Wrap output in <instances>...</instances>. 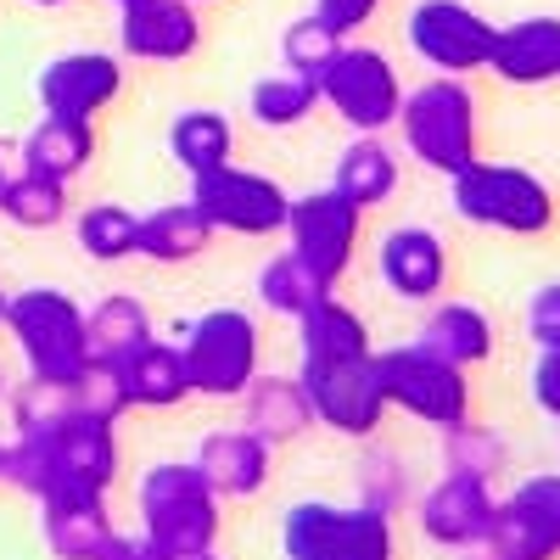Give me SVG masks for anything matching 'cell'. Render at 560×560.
Returning <instances> with one entry per match:
<instances>
[{
    "mask_svg": "<svg viewBox=\"0 0 560 560\" xmlns=\"http://www.w3.org/2000/svg\"><path fill=\"white\" fill-rule=\"evenodd\" d=\"M0 482L51 504V499H107L118 482V432L113 420L68 415L45 432H18L0 443Z\"/></svg>",
    "mask_w": 560,
    "mask_h": 560,
    "instance_id": "1",
    "label": "cell"
},
{
    "mask_svg": "<svg viewBox=\"0 0 560 560\" xmlns=\"http://www.w3.org/2000/svg\"><path fill=\"white\" fill-rule=\"evenodd\" d=\"M398 135L420 168H432L443 179H454L459 168H471L482 158V129H477V96L465 79H427L404 90L398 107Z\"/></svg>",
    "mask_w": 560,
    "mask_h": 560,
    "instance_id": "2",
    "label": "cell"
},
{
    "mask_svg": "<svg viewBox=\"0 0 560 560\" xmlns=\"http://www.w3.org/2000/svg\"><path fill=\"white\" fill-rule=\"evenodd\" d=\"M219 510H224V499L208 488L197 459H163L140 477V538H152L158 549H168L179 560L213 555Z\"/></svg>",
    "mask_w": 560,
    "mask_h": 560,
    "instance_id": "3",
    "label": "cell"
},
{
    "mask_svg": "<svg viewBox=\"0 0 560 560\" xmlns=\"http://www.w3.org/2000/svg\"><path fill=\"white\" fill-rule=\"evenodd\" d=\"M7 331L18 337V353H23L34 382L73 387L90 370V325L68 292L28 287V292L7 298Z\"/></svg>",
    "mask_w": 560,
    "mask_h": 560,
    "instance_id": "4",
    "label": "cell"
},
{
    "mask_svg": "<svg viewBox=\"0 0 560 560\" xmlns=\"http://www.w3.org/2000/svg\"><path fill=\"white\" fill-rule=\"evenodd\" d=\"M448 185H454V213L465 224L499 230V236H544V230L555 224V191L533 168L477 158Z\"/></svg>",
    "mask_w": 560,
    "mask_h": 560,
    "instance_id": "5",
    "label": "cell"
},
{
    "mask_svg": "<svg viewBox=\"0 0 560 560\" xmlns=\"http://www.w3.org/2000/svg\"><path fill=\"white\" fill-rule=\"evenodd\" d=\"M280 549L287 560H393V516L370 504H331V499H303L280 522Z\"/></svg>",
    "mask_w": 560,
    "mask_h": 560,
    "instance_id": "6",
    "label": "cell"
},
{
    "mask_svg": "<svg viewBox=\"0 0 560 560\" xmlns=\"http://www.w3.org/2000/svg\"><path fill=\"white\" fill-rule=\"evenodd\" d=\"M376 382L387 393V409H404L420 427H459L471 415V382L465 370L432 353L427 342H404L376 353Z\"/></svg>",
    "mask_w": 560,
    "mask_h": 560,
    "instance_id": "7",
    "label": "cell"
},
{
    "mask_svg": "<svg viewBox=\"0 0 560 560\" xmlns=\"http://www.w3.org/2000/svg\"><path fill=\"white\" fill-rule=\"evenodd\" d=\"M319 102L331 107L353 135H382L398 124V107H404V79L393 68L387 51L376 45H337V57L325 62L319 73Z\"/></svg>",
    "mask_w": 560,
    "mask_h": 560,
    "instance_id": "8",
    "label": "cell"
},
{
    "mask_svg": "<svg viewBox=\"0 0 560 560\" xmlns=\"http://www.w3.org/2000/svg\"><path fill=\"white\" fill-rule=\"evenodd\" d=\"M185 370H191V393L202 398H242L258 376V319L247 308H208L185 325Z\"/></svg>",
    "mask_w": 560,
    "mask_h": 560,
    "instance_id": "9",
    "label": "cell"
},
{
    "mask_svg": "<svg viewBox=\"0 0 560 560\" xmlns=\"http://www.w3.org/2000/svg\"><path fill=\"white\" fill-rule=\"evenodd\" d=\"M404 34H409V51L427 68L465 79V73H482L493 62L499 23H488L477 7H465V0H415Z\"/></svg>",
    "mask_w": 560,
    "mask_h": 560,
    "instance_id": "10",
    "label": "cell"
},
{
    "mask_svg": "<svg viewBox=\"0 0 560 560\" xmlns=\"http://www.w3.org/2000/svg\"><path fill=\"white\" fill-rule=\"evenodd\" d=\"M191 202L202 208L213 230H230V236H275V230H287V213H292L287 185L258 168H236V163L197 174Z\"/></svg>",
    "mask_w": 560,
    "mask_h": 560,
    "instance_id": "11",
    "label": "cell"
},
{
    "mask_svg": "<svg viewBox=\"0 0 560 560\" xmlns=\"http://www.w3.org/2000/svg\"><path fill=\"white\" fill-rule=\"evenodd\" d=\"M359 230H364V213L337 191H308V197H292V213H287V236H292V258L303 269H314L325 287L353 269V253H359Z\"/></svg>",
    "mask_w": 560,
    "mask_h": 560,
    "instance_id": "12",
    "label": "cell"
},
{
    "mask_svg": "<svg viewBox=\"0 0 560 560\" xmlns=\"http://www.w3.org/2000/svg\"><path fill=\"white\" fill-rule=\"evenodd\" d=\"M298 382L314 404V420L331 427L342 438H359L370 443L387 420V393L376 382V353L370 359H353V364H303Z\"/></svg>",
    "mask_w": 560,
    "mask_h": 560,
    "instance_id": "13",
    "label": "cell"
},
{
    "mask_svg": "<svg viewBox=\"0 0 560 560\" xmlns=\"http://www.w3.org/2000/svg\"><path fill=\"white\" fill-rule=\"evenodd\" d=\"M482 549L493 560H560V471H538L510 488Z\"/></svg>",
    "mask_w": 560,
    "mask_h": 560,
    "instance_id": "14",
    "label": "cell"
},
{
    "mask_svg": "<svg viewBox=\"0 0 560 560\" xmlns=\"http://www.w3.org/2000/svg\"><path fill=\"white\" fill-rule=\"evenodd\" d=\"M493 510H499L493 482H482V477H459V471H443L427 493H420L415 522H420V538H427V544L471 555V549H482V544H488Z\"/></svg>",
    "mask_w": 560,
    "mask_h": 560,
    "instance_id": "15",
    "label": "cell"
},
{
    "mask_svg": "<svg viewBox=\"0 0 560 560\" xmlns=\"http://www.w3.org/2000/svg\"><path fill=\"white\" fill-rule=\"evenodd\" d=\"M124 90V68L113 51H68V57H51L34 79V96L45 113L57 118H90L96 124L102 107L118 102Z\"/></svg>",
    "mask_w": 560,
    "mask_h": 560,
    "instance_id": "16",
    "label": "cell"
},
{
    "mask_svg": "<svg viewBox=\"0 0 560 560\" xmlns=\"http://www.w3.org/2000/svg\"><path fill=\"white\" fill-rule=\"evenodd\" d=\"M202 45V18L191 0H129L118 7V51L135 62H185Z\"/></svg>",
    "mask_w": 560,
    "mask_h": 560,
    "instance_id": "17",
    "label": "cell"
},
{
    "mask_svg": "<svg viewBox=\"0 0 560 560\" xmlns=\"http://www.w3.org/2000/svg\"><path fill=\"white\" fill-rule=\"evenodd\" d=\"M376 269H382L393 298H404V303H438L443 287H448V247H443L438 230H427V224H398V230L382 236Z\"/></svg>",
    "mask_w": 560,
    "mask_h": 560,
    "instance_id": "18",
    "label": "cell"
},
{
    "mask_svg": "<svg viewBox=\"0 0 560 560\" xmlns=\"http://www.w3.org/2000/svg\"><path fill=\"white\" fill-rule=\"evenodd\" d=\"M242 427L253 438H264L269 448H287V443L308 438L319 420H314V404H308L298 376H264L258 370L242 393Z\"/></svg>",
    "mask_w": 560,
    "mask_h": 560,
    "instance_id": "19",
    "label": "cell"
},
{
    "mask_svg": "<svg viewBox=\"0 0 560 560\" xmlns=\"http://www.w3.org/2000/svg\"><path fill=\"white\" fill-rule=\"evenodd\" d=\"M269 443L253 438L247 427H224V432H208L202 448H197V471L208 477V488L219 499H253L264 482H269Z\"/></svg>",
    "mask_w": 560,
    "mask_h": 560,
    "instance_id": "20",
    "label": "cell"
},
{
    "mask_svg": "<svg viewBox=\"0 0 560 560\" xmlns=\"http://www.w3.org/2000/svg\"><path fill=\"white\" fill-rule=\"evenodd\" d=\"M488 73H499L504 84H522V90L555 84L560 79V18H522V23L499 28Z\"/></svg>",
    "mask_w": 560,
    "mask_h": 560,
    "instance_id": "21",
    "label": "cell"
},
{
    "mask_svg": "<svg viewBox=\"0 0 560 560\" xmlns=\"http://www.w3.org/2000/svg\"><path fill=\"white\" fill-rule=\"evenodd\" d=\"M298 348H303V364H353V359L376 353L370 325L337 292H325L314 308L298 314Z\"/></svg>",
    "mask_w": 560,
    "mask_h": 560,
    "instance_id": "22",
    "label": "cell"
},
{
    "mask_svg": "<svg viewBox=\"0 0 560 560\" xmlns=\"http://www.w3.org/2000/svg\"><path fill=\"white\" fill-rule=\"evenodd\" d=\"M39 527L57 560H102L107 544L118 538L107 499H51V504H39Z\"/></svg>",
    "mask_w": 560,
    "mask_h": 560,
    "instance_id": "23",
    "label": "cell"
},
{
    "mask_svg": "<svg viewBox=\"0 0 560 560\" xmlns=\"http://www.w3.org/2000/svg\"><path fill=\"white\" fill-rule=\"evenodd\" d=\"M90 158H96V124L90 118H57L45 113L28 140H23V168L28 174H45V179H73L90 168Z\"/></svg>",
    "mask_w": 560,
    "mask_h": 560,
    "instance_id": "24",
    "label": "cell"
},
{
    "mask_svg": "<svg viewBox=\"0 0 560 560\" xmlns=\"http://www.w3.org/2000/svg\"><path fill=\"white\" fill-rule=\"evenodd\" d=\"M219 230L202 219L197 202H168V208H152L147 219H140V242L135 253L152 258V264H191L213 247Z\"/></svg>",
    "mask_w": 560,
    "mask_h": 560,
    "instance_id": "25",
    "label": "cell"
},
{
    "mask_svg": "<svg viewBox=\"0 0 560 560\" xmlns=\"http://www.w3.org/2000/svg\"><path fill=\"white\" fill-rule=\"evenodd\" d=\"M331 185L359 213L393 202V191H398V158H393V147L382 135H353L342 147V158H337V179Z\"/></svg>",
    "mask_w": 560,
    "mask_h": 560,
    "instance_id": "26",
    "label": "cell"
},
{
    "mask_svg": "<svg viewBox=\"0 0 560 560\" xmlns=\"http://www.w3.org/2000/svg\"><path fill=\"white\" fill-rule=\"evenodd\" d=\"M124 387L135 409H174L191 398V370H185V353L174 342H147L124 359Z\"/></svg>",
    "mask_w": 560,
    "mask_h": 560,
    "instance_id": "27",
    "label": "cell"
},
{
    "mask_svg": "<svg viewBox=\"0 0 560 560\" xmlns=\"http://www.w3.org/2000/svg\"><path fill=\"white\" fill-rule=\"evenodd\" d=\"M420 342L432 353H443L448 364L471 370V364L493 359V319L477 303H438L427 314V325H420Z\"/></svg>",
    "mask_w": 560,
    "mask_h": 560,
    "instance_id": "28",
    "label": "cell"
},
{
    "mask_svg": "<svg viewBox=\"0 0 560 560\" xmlns=\"http://www.w3.org/2000/svg\"><path fill=\"white\" fill-rule=\"evenodd\" d=\"M90 325V359H102V364H124L135 348H147L158 331H152V308L129 298V292H113L102 298L96 308L84 314Z\"/></svg>",
    "mask_w": 560,
    "mask_h": 560,
    "instance_id": "29",
    "label": "cell"
},
{
    "mask_svg": "<svg viewBox=\"0 0 560 560\" xmlns=\"http://www.w3.org/2000/svg\"><path fill=\"white\" fill-rule=\"evenodd\" d=\"M230 152H236V129H230V118L213 113V107H191L168 124V158L191 179L208 174V168H224Z\"/></svg>",
    "mask_w": 560,
    "mask_h": 560,
    "instance_id": "30",
    "label": "cell"
},
{
    "mask_svg": "<svg viewBox=\"0 0 560 560\" xmlns=\"http://www.w3.org/2000/svg\"><path fill=\"white\" fill-rule=\"evenodd\" d=\"M73 236H79L84 258L124 264V258H135V242H140V213H129L124 202H90L73 219Z\"/></svg>",
    "mask_w": 560,
    "mask_h": 560,
    "instance_id": "31",
    "label": "cell"
},
{
    "mask_svg": "<svg viewBox=\"0 0 560 560\" xmlns=\"http://www.w3.org/2000/svg\"><path fill=\"white\" fill-rule=\"evenodd\" d=\"M0 213L23 230H57L68 219V185L62 179H45V174H7L0 185Z\"/></svg>",
    "mask_w": 560,
    "mask_h": 560,
    "instance_id": "32",
    "label": "cell"
},
{
    "mask_svg": "<svg viewBox=\"0 0 560 560\" xmlns=\"http://www.w3.org/2000/svg\"><path fill=\"white\" fill-rule=\"evenodd\" d=\"M504 465H510V443L493 427H482V420H471V415H465L459 427H443V471L493 482Z\"/></svg>",
    "mask_w": 560,
    "mask_h": 560,
    "instance_id": "33",
    "label": "cell"
},
{
    "mask_svg": "<svg viewBox=\"0 0 560 560\" xmlns=\"http://www.w3.org/2000/svg\"><path fill=\"white\" fill-rule=\"evenodd\" d=\"M314 107H319V79H308V73L287 68V73H269L253 84V118L264 129H298Z\"/></svg>",
    "mask_w": 560,
    "mask_h": 560,
    "instance_id": "34",
    "label": "cell"
},
{
    "mask_svg": "<svg viewBox=\"0 0 560 560\" xmlns=\"http://www.w3.org/2000/svg\"><path fill=\"white\" fill-rule=\"evenodd\" d=\"M325 292H337V287H325V280L314 275V269H303L292 253H280V258H269L264 269H258V303L264 308H275V314H303V308H314Z\"/></svg>",
    "mask_w": 560,
    "mask_h": 560,
    "instance_id": "35",
    "label": "cell"
},
{
    "mask_svg": "<svg viewBox=\"0 0 560 560\" xmlns=\"http://www.w3.org/2000/svg\"><path fill=\"white\" fill-rule=\"evenodd\" d=\"M359 504L382 510V516H398L409 504V465L393 454V448H376L370 443L359 454Z\"/></svg>",
    "mask_w": 560,
    "mask_h": 560,
    "instance_id": "36",
    "label": "cell"
},
{
    "mask_svg": "<svg viewBox=\"0 0 560 560\" xmlns=\"http://www.w3.org/2000/svg\"><path fill=\"white\" fill-rule=\"evenodd\" d=\"M337 45H342V34H337L331 23H319V18L308 12V18L287 23V34H280V62H287L292 73H308V79H319V73H325V62L337 57Z\"/></svg>",
    "mask_w": 560,
    "mask_h": 560,
    "instance_id": "37",
    "label": "cell"
},
{
    "mask_svg": "<svg viewBox=\"0 0 560 560\" xmlns=\"http://www.w3.org/2000/svg\"><path fill=\"white\" fill-rule=\"evenodd\" d=\"M68 415H79V398L62 382H34L28 376L12 393V427L18 432H45V427H57V420H68Z\"/></svg>",
    "mask_w": 560,
    "mask_h": 560,
    "instance_id": "38",
    "label": "cell"
},
{
    "mask_svg": "<svg viewBox=\"0 0 560 560\" xmlns=\"http://www.w3.org/2000/svg\"><path fill=\"white\" fill-rule=\"evenodd\" d=\"M73 398H79V415L113 420V427L135 409L129 404V387H124V364H102V359H90V370L73 382Z\"/></svg>",
    "mask_w": 560,
    "mask_h": 560,
    "instance_id": "39",
    "label": "cell"
},
{
    "mask_svg": "<svg viewBox=\"0 0 560 560\" xmlns=\"http://www.w3.org/2000/svg\"><path fill=\"white\" fill-rule=\"evenodd\" d=\"M527 337L538 348H555L560 342V280H544L527 303Z\"/></svg>",
    "mask_w": 560,
    "mask_h": 560,
    "instance_id": "40",
    "label": "cell"
},
{
    "mask_svg": "<svg viewBox=\"0 0 560 560\" xmlns=\"http://www.w3.org/2000/svg\"><path fill=\"white\" fill-rule=\"evenodd\" d=\"M376 12H382V0H314V18H319V23H331L342 39L359 34Z\"/></svg>",
    "mask_w": 560,
    "mask_h": 560,
    "instance_id": "41",
    "label": "cell"
},
{
    "mask_svg": "<svg viewBox=\"0 0 560 560\" xmlns=\"http://www.w3.org/2000/svg\"><path fill=\"white\" fill-rule=\"evenodd\" d=\"M533 404L560 420V342L555 348H538V364H533Z\"/></svg>",
    "mask_w": 560,
    "mask_h": 560,
    "instance_id": "42",
    "label": "cell"
},
{
    "mask_svg": "<svg viewBox=\"0 0 560 560\" xmlns=\"http://www.w3.org/2000/svg\"><path fill=\"white\" fill-rule=\"evenodd\" d=\"M102 560H179V555L158 549L152 538H140V533H135V538H124V533H118V538L107 544V555H102Z\"/></svg>",
    "mask_w": 560,
    "mask_h": 560,
    "instance_id": "43",
    "label": "cell"
},
{
    "mask_svg": "<svg viewBox=\"0 0 560 560\" xmlns=\"http://www.w3.org/2000/svg\"><path fill=\"white\" fill-rule=\"evenodd\" d=\"M28 7H68V0H28Z\"/></svg>",
    "mask_w": 560,
    "mask_h": 560,
    "instance_id": "44",
    "label": "cell"
},
{
    "mask_svg": "<svg viewBox=\"0 0 560 560\" xmlns=\"http://www.w3.org/2000/svg\"><path fill=\"white\" fill-rule=\"evenodd\" d=\"M0 325H7V292H0Z\"/></svg>",
    "mask_w": 560,
    "mask_h": 560,
    "instance_id": "45",
    "label": "cell"
},
{
    "mask_svg": "<svg viewBox=\"0 0 560 560\" xmlns=\"http://www.w3.org/2000/svg\"><path fill=\"white\" fill-rule=\"evenodd\" d=\"M0 185H7V158H0Z\"/></svg>",
    "mask_w": 560,
    "mask_h": 560,
    "instance_id": "46",
    "label": "cell"
},
{
    "mask_svg": "<svg viewBox=\"0 0 560 560\" xmlns=\"http://www.w3.org/2000/svg\"><path fill=\"white\" fill-rule=\"evenodd\" d=\"M0 398H7V376H0Z\"/></svg>",
    "mask_w": 560,
    "mask_h": 560,
    "instance_id": "47",
    "label": "cell"
},
{
    "mask_svg": "<svg viewBox=\"0 0 560 560\" xmlns=\"http://www.w3.org/2000/svg\"><path fill=\"white\" fill-rule=\"evenodd\" d=\"M471 560H493V555H471Z\"/></svg>",
    "mask_w": 560,
    "mask_h": 560,
    "instance_id": "48",
    "label": "cell"
},
{
    "mask_svg": "<svg viewBox=\"0 0 560 560\" xmlns=\"http://www.w3.org/2000/svg\"><path fill=\"white\" fill-rule=\"evenodd\" d=\"M197 560H219V555H197Z\"/></svg>",
    "mask_w": 560,
    "mask_h": 560,
    "instance_id": "49",
    "label": "cell"
},
{
    "mask_svg": "<svg viewBox=\"0 0 560 560\" xmlns=\"http://www.w3.org/2000/svg\"><path fill=\"white\" fill-rule=\"evenodd\" d=\"M113 7H129V0H113Z\"/></svg>",
    "mask_w": 560,
    "mask_h": 560,
    "instance_id": "50",
    "label": "cell"
},
{
    "mask_svg": "<svg viewBox=\"0 0 560 560\" xmlns=\"http://www.w3.org/2000/svg\"><path fill=\"white\" fill-rule=\"evenodd\" d=\"M191 7H208V0H191Z\"/></svg>",
    "mask_w": 560,
    "mask_h": 560,
    "instance_id": "51",
    "label": "cell"
}]
</instances>
